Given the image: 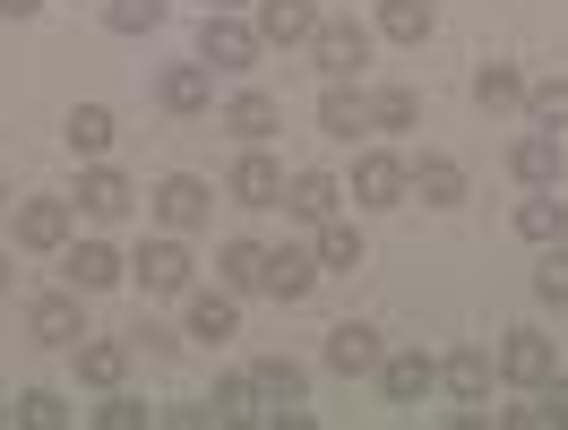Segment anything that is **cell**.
I'll use <instances>...</instances> for the list:
<instances>
[{
    "mask_svg": "<svg viewBox=\"0 0 568 430\" xmlns=\"http://www.w3.org/2000/svg\"><path fill=\"white\" fill-rule=\"evenodd\" d=\"M258 52H267V35L250 27L242 9H207V27H199V61H207V70L242 78V70H258Z\"/></svg>",
    "mask_w": 568,
    "mask_h": 430,
    "instance_id": "1",
    "label": "cell"
},
{
    "mask_svg": "<svg viewBox=\"0 0 568 430\" xmlns=\"http://www.w3.org/2000/svg\"><path fill=\"white\" fill-rule=\"evenodd\" d=\"M311 61H320V78H362L371 70V27L362 18H320L311 27Z\"/></svg>",
    "mask_w": 568,
    "mask_h": 430,
    "instance_id": "2",
    "label": "cell"
},
{
    "mask_svg": "<svg viewBox=\"0 0 568 430\" xmlns=\"http://www.w3.org/2000/svg\"><path fill=\"white\" fill-rule=\"evenodd\" d=\"M405 198H414V173H405V155H388V146L354 155V207H405Z\"/></svg>",
    "mask_w": 568,
    "mask_h": 430,
    "instance_id": "3",
    "label": "cell"
},
{
    "mask_svg": "<svg viewBox=\"0 0 568 430\" xmlns=\"http://www.w3.org/2000/svg\"><path fill=\"white\" fill-rule=\"evenodd\" d=\"M336 207H345V181H336V173H320V164L284 173V215H293V224H311V233H320Z\"/></svg>",
    "mask_w": 568,
    "mask_h": 430,
    "instance_id": "4",
    "label": "cell"
},
{
    "mask_svg": "<svg viewBox=\"0 0 568 430\" xmlns=\"http://www.w3.org/2000/svg\"><path fill=\"white\" fill-rule=\"evenodd\" d=\"M207 215H215V190H207L199 173H173V181H155V224H164V233H199Z\"/></svg>",
    "mask_w": 568,
    "mask_h": 430,
    "instance_id": "5",
    "label": "cell"
},
{
    "mask_svg": "<svg viewBox=\"0 0 568 430\" xmlns=\"http://www.w3.org/2000/svg\"><path fill=\"white\" fill-rule=\"evenodd\" d=\"M560 370V345L542 336V327H508V345H499V379H517V388H542Z\"/></svg>",
    "mask_w": 568,
    "mask_h": 430,
    "instance_id": "6",
    "label": "cell"
},
{
    "mask_svg": "<svg viewBox=\"0 0 568 430\" xmlns=\"http://www.w3.org/2000/svg\"><path fill=\"white\" fill-rule=\"evenodd\" d=\"M379 361H388L379 327H362V319L327 327V370H336V379H379Z\"/></svg>",
    "mask_w": 568,
    "mask_h": 430,
    "instance_id": "7",
    "label": "cell"
},
{
    "mask_svg": "<svg viewBox=\"0 0 568 430\" xmlns=\"http://www.w3.org/2000/svg\"><path fill=\"white\" fill-rule=\"evenodd\" d=\"M155 104L173 112V121H199V112L215 104V70L207 61H173V70L155 78Z\"/></svg>",
    "mask_w": 568,
    "mask_h": 430,
    "instance_id": "8",
    "label": "cell"
},
{
    "mask_svg": "<svg viewBox=\"0 0 568 430\" xmlns=\"http://www.w3.org/2000/svg\"><path fill=\"white\" fill-rule=\"evenodd\" d=\"M27 336H36V345H70V354H78V336H87V319H78V285L70 293H36V301H27Z\"/></svg>",
    "mask_w": 568,
    "mask_h": 430,
    "instance_id": "9",
    "label": "cell"
},
{
    "mask_svg": "<svg viewBox=\"0 0 568 430\" xmlns=\"http://www.w3.org/2000/svg\"><path fill=\"white\" fill-rule=\"evenodd\" d=\"M320 130H327V139H345V146L371 130V95H362V78H327V95H320Z\"/></svg>",
    "mask_w": 568,
    "mask_h": 430,
    "instance_id": "10",
    "label": "cell"
},
{
    "mask_svg": "<svg viewBox=\"0 0 568 430\" xmlns=\"http://www.w3.org/2000/svg\"><path fill=\"white\" fill-rule=\"evenodd\" d=\"M242 207H284V164L267 155V146H242V164H233V181H224Z\"/></svg>",
    "mask_w": 568,
    "mask_h": 430,
    "instance_id": "11",
    "label": "cell"
},
{
    "mask_svg": "<svg viewBox=\"0 0 568 430\" xmlns=\"http://www.w3.org/2000/svg\"><path fill=\"white\" fill-rule=\"evenodd\" d=\"M18 250H70V198H27L18 207Z\"/></svg>",
    "mask_w": 568,
    "mask_h": 430,
    "instance_id": "12",
    "label": "cell"
},
{
    "mask_svg": "<svg viewBox=\"0 0 568 430\" xmlns=\"http://www.w3.org/2000/svg\"><path fill=\"white\" fill-rule=\"evenodd\" d=\"M190 276H199V267H190V242H181V233H164V242L139 250V285L146 293H190Z\"/></svg>",
    "mask_w": 568,
    "mask_h": 430,
    "instance_id": "13",
    "label": "cell"
},
{
    "mask_svg": "<svg viewBox=\"0 0 568 430\" xmlns=\"http://www.w3.org/2000/svg\"><path fill=\"white\" fill-rule=\"evenodd\" d=\"M311 285H320V250H267V276H258V293H276V301H311Z\"/></svg>",
    "mask_w": 568,
    "mask_h": 430,
    "instance_id": "14",
    "label": "cell"
},
{
    "mask_svg": "<svg viewBox=\"0 0 568 430\" xmlns=\"http://www.w3.org/2000/svg\"><path fill=\"white\" fill-rule=\"evenodd\" d=\"M130 354H139V345H121V336H78V379L112 396L121 379H130Z\"/></svg>",
    "mask_w": 568,
    "mask_h": 430,
    "instance_id": "15",
    "label": "cell"
},
{
    "mask_svg": "<svg viewBox=\"0 0 568 430\" xmlns=\"http://www.w3.org/2000/svg\"><path fill=\"white\" fill-rule=\"evenodd\" d=\"M508 173L526 181V190H551L560 181V130H526V139L508 146Z\"/></svg>",
    "mask_w": 568,
    "mask_h": 430,
    "instance_id": "16",
    "label": "cell"
},
{
    "mask_svg": "<svg viewBox=\"0 0 568 430\" xmlns=\"http://www.w3.org/2000/svg\"><path fill=\"white\" fill-rule=\"evenodd\" d=\"M130 198H139V190H130V173H112V164H87V173H78V207L95 215V224L130 215Z\"/></svg>",
    "mask_w": 568,
    "mask_h": 430,
    "instance_id": "17",
    "label": "cell"
},
{
    "mask_svg": "<svg viewBox=\"0 0 568 430\" xmlns=\"http://www.w3.org/2000/svg\"><path fill=\"white\" fill-rule=\"evenodd\" d=\"M224 130H233L242 146H267V139L284 130V104H276V95H258V86H250V95H233V104H224Z\"/></svg>",
    "mask_w": 568,
    "mask_h": 430,
    "instance_id": "18",
    "label": "cell"
},
{
    "mask_svg": "<svg viewBox=\"0 0 568 430\" xmlns=\"http://www.w3.org/2000/svg\"><path fill=\"white\" fill-rule=\"evenodd\" d=\"M379 388H388V405H423V396L439 388V361L430 354H388L379 361Z\"/></svg>",
    "mask_w": 568,
    "mask_h": 430,
    "instance_id": "19",
    "label": "cell"
},
{
    "mask_svg": "<svg viewBox=\"0 0 568 430\" xmlns=\"http://www.w3.org/2000/svg\"><path fill=\"white\" fill-rule=\"evenodd\" d=\"M190 422H258V379H250V370H224L215 396L190 413Z\"/></svg>",
    "mask_w": 568,
    "mask_h": 430,
    "instance_id": "20",
    "label": "cell"
},
{
    "mask_svg": "<svg viewBox=\"0 0 568 430\" xmlns=\"http://www.w3.org/2000/svg\"><path fill=\"white\" fill-rule=\"evenodd\" d=\"M405 173H414V198H423V207H457L465 198V164L457 155H414Z\"/></svg>",
    "mask_w": 568,
    "mask_h": 430,
    "instance_id": "21",
    "label": "cell"
},
{
    "mask_svg": "<svg viewBox=\"0 0 568 430\" xmlns=\"http://www.w3.org/2000/svg\"><path fill=\"white\" fill-rule=\"evenodd\" d=\"M491 370H499V361L483 354V345H465V354L439 361V388L457 396V405H483V396H491Z\"/></svg>",
    "mask_w": 568,
    "mask_h": 430,
    "instance_id": "22",
    "label": "cell"
},
{
    "mask_svg": "<svg viewBox=\"0 0 568 430\" xmlns=\"http://www.w3.org/2000/svg\"><path fill=\"white\" fill-rule=\"evenodd\" d=\"M267 43H311V27H320V0H258V18H250Z\"/></svg>",
    "mask_w": 568,
    "mask_h": 430,
    "instance_id": "23",
    "label": "cell"
},
{
    "mask_svg": "<svg viewBox=\"0 0 568 430\" xmlns=\"http://www.w3.org/2000/svg\"><path fill=\"white\" fill-rule=\"evenodd\" d=\"M250 379H258V405H302V396H311V370H302L293 354L250 361Z\"/></svg>",
    "mask_w": 568,
    "mask_h": 430,
    "instance_id": "24",
    "label": "cell"
},
{
    "mask_svg": "<svg viewBox=\"0 0 568 430\" xmlns=\"http://www.w3.org/2000/svg\"><path fill=\"white\" fill-rule=\"evenodd\" d=\"M474 104L483 112H517L526 104V70H517V61H483V70H474Z\"/></svg>",
    "mask_w": 568,
    "mask_h": 430,
    "instance_id": "25",
    "label": "cell"
},
{
    "mask_svg": "<svg viewBox=\"0 0 568 430\" xmlns=\"http://www.w3.org/2000/svg\"><path fill=\"white\" fill-rule=\"evenodd\" d=\"M61 267H70V285H78V293H104V285H121V250H112V242H78V250L61 258Z\"/></svg>",
    "mask_w": 568,
    "mask_h": 430,
    "instance_id": "26",
    "label": "cell"
},
{
    "mask_svg": "<svg viewBox=\"0 0 568 430\" xmlns=\"http://www.w3.org/2000/svg\"><path fill=\"white\" fill-rule=\"evenodd\" d=\"M112 130H121V121H112V104H78V112H70V130H61V139H70V155H87V164H104Z\"/></svg>",
    "mask_w": 568,
    "mask_h": 430,
    "instance_id": "27",
    "label": "cell"
},
{
    "mask_svg": "<svg viewBox=\"0 0 568 430\" xmlns=\"http://www.w3.org/2000/svg\"><path fill=\"white\" fill-rule=\"evenodd\" d=\"M311 250H320V276H354V267H362V233H354V224H336V215H327Z\"/></svg>",
    "mask_w": 568,
    "mask_h": 430,
    "instance_id": "28",
    "label": "cell"
},
{
    "mask_svg": "<svg viewBox=\"0 0 568 430\" xmlns=\"http://www.w3.org/2000/svg\"><path fill=\"white\" fill-rule=\"evenodd\" d=\"M517 233H526V242H568V198L534 190L526 207H517Z\"/></svg>",
    "mask_w": 568,
    "mask_h": 430,
    "instance_id": "29",
    "label": "cell"
},
{
    "mask_svg": "<svg viewBox=\"0 0 568 430\" xmlns=\"http://www.w3.org/2000/svg\"><path fill=\"white\" fill-rule=\"evenodd\" d=\"M215 276H224V293H258L267 250H258V242H224V250H215Z\"/></svg>",
    "mask_w": 568,
    "mask_h": 430,
    "instance_id": "30",
    "label": "cell"
},
{
    "mask_svg": "<svg viewBox=\"0 0 568 430\" xmlns=\"http://www.w3.org/2000/svg\"><path fill=\"white\" fill-rule=\"evenodd\" d=\"M242 327V310H233V293H190V336H207V345H224Z\"/></svg>",
    "mask_w": 568,
    "mask_h": 430,
    "instance_id": "31",
    "label": "cell"
},
{
    "mask_svg": "<svg viewBox=\"0 0 568 430\" xmlns=\"http://www.w3.org/2000/svg\"><path fill=\"white\" fill-rule=\"evenodd\" d=\"M414 121H423L414 86H371V130H414Z\"/></svg>",
    "mask_w": 568,
    "mask_h": 430,
    "instance_id": "32",
    "label": "cell"
},
{
    "mask_svg": "<svg viewBox=\"0 0 568 430\" xmlns=\"http://www.w3.org/2000/svg\"><path fill=\"white\" fill-rule=\"evenodd\" d=\"M379 35L388 43H423L430 35V0H379Z\"/></svg>",
    "mask_w": 568,
    "mask_h": 430,
    "instance_id": "33",
    "label": "cell"
},
{
    "mask_svg": "<svg viewBox=\"0 0 568 430\" xmlns=\"http://www.w3.org/2000/svg\"><path fill=\"white\" fill-rule=\"evenodd\" d=\"M104 27L112 35H155L164 27V0H104Z\"/></svg>",
    "mask_w": 568,
    "mask_h": 430,
    "instance_id": "34",
    "label": "cell"
},
{
    "mask_svg": "<svg viewBox=\"0 0 568 430\" xmlns=\"http://www.w3.org/2000/svg\"><path fill=\"white\" fill-rule=\"evenodd\" d=\"M526 112H534V130H568V78H542V86H526Z\"/></svg>",
    "mask_w": 568,
    "mask_h": 430,
    "instance_id": "35",
    "label": "cell"
},
{
    "mask_svg": "<svg viewBox=\"0 0 568 430\" xmlns=\"http://www.w3.org/2000/svg\"><path fill=\"white\" fill-rule=\"evenodd\" d=\"M9 413H18V422H36V430H61V422H70V405H61L52 388H27L18 405H9Z\"/></svg>",
    "mask_w": 568,
    "mask_h": 430,
    "instance_id": "36",
    "label": "cell"
},
{
    "mask_svg": "<svg viewBox=\"0 0 568 430\" xmlns=\"http://www.w3.org/2000/svg\"><path fill=\"white\" fill-rule=\"evenodd\" d=\"M534 293H542V301H568V242H542V267H534Z\"/></svg>",
    "mask_w": 568,
    "mask_h": 430,
    "instance_id": "37",
    "label": "cell"
},
{
    "mask_svg": "<svg viewBox=\"0 0 568 430\" xmlns=\"http://www.w3.org/2000/svg\"><path fill=\"white\" fill-rule=\"evenodd\" d=\"M534 405H542V430H560V422H568V379H560V370L534 388Z\"/></svg>",
    "mask_w": 568,
    "mask_h": 430,
    "instance_id": "38",
    "label": "cell"
},
{
    "mask_svg": "<svg viewBox=\"0 0 568 430\" xmlns=\"http://www.w3.org/2000/svg\"><path fill=\"white\" fill-rule=\"evenodd\" d=\"M95 422H104V430H146V405H139V396H121V388H112V405L95 413Z\"/></svg>",
    "mask_w": 568,
    "mask_h": 430,
    "instance_id": "39",
    "label": "cell"
},
{
    "mask_svg": "<svg viewBox=\"0 0 568 430\" xmlns=\"http://www.w3.org/2000/svg\"><path fill=\"white\" fill-rule=\"evenodd\" d=\"M130 345H139V354H173L181 336H173V327H155V319H146V327H139V336H130Z\"/></svg>",
    "mask_w": 568,
    "mask_h": 430,
    "instance_id": "40",
    "label": "cell"
},
{
    "mask_svg": "<svg viewBox=\"0 0 568 430\" xmlns=\"http://www.w3.org/2000/svg\"><path fill=\"white\" fill-rule=\"evenodd\" d=\"M43 0H0V18H36Z\"/></svg>",
    "mask_w": 568,
    "mask_h": 430,
    "instance_id": "41",
    "label": "cell"
},
{
    "mask_svg": "<svg viewBox=\"0 0 568 430\" xmlns=\"http://www.w3.org/2000/svg\"><path fill=\"white\" fill-rule=\"evenodd\" d=\"M207 9H250V0H207Z\"/></svg>",
    "mask_w": 568,
    "mask_h": 430,
    "instance_id": "42",
    "label": "cell"
},
{
    "mask_svg": "<svg viewBox=\"0 0 568 430\" xmlns=\"http://www.w3.org/2000/svg\"><path fill=\"white\" fill-rule=\"evenodd\" d=\"M0 293H9V258H0Z\"/></svg>",
    "mask_w": 568,
    "mask_h": 430,
    "instance_id": "43",
    "label": "cell"
},
{
    "mask_svg": "<svg viewBox=\"0 0 568 430\" xmlns=\"http://www.w3.org/2000/svg\"><path fill=\"white\" fill-rule=\"evenodd\" d=\"M0 207H9V181H0Z\"/></svg>",
    "mask_w": 568,
    "mask_h": 430,
    "instance_id": "44",
    "label": "cell"
},
{
    "mask_svg": "<svg viewBox=\"0 0 568 430\" xmlns=\"http://www.w3.org/2000/svg\"><path fill=\"white\" fill-rule=\"evenodd\" d=\"M0 422H9V405H0Z\"/></svg>",
    "mask_w": 568,
    "mask_h": 430,
    "instance_id": "45",
    "label": "cell"
}]
</instances>
